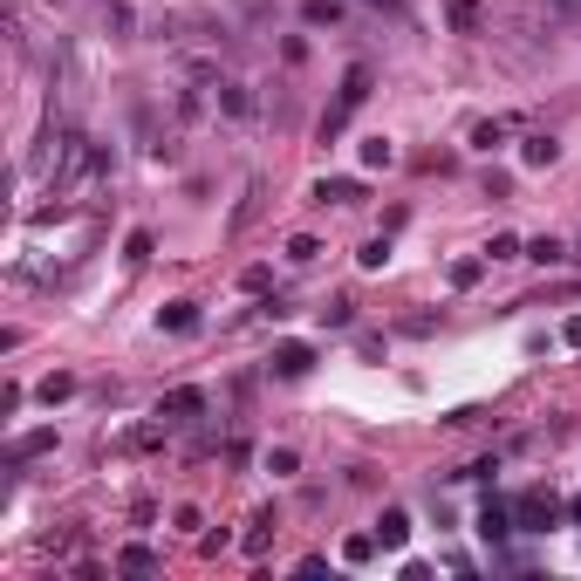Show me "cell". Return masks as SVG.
I'll use <instances>...</instances> for the list:
<instances>
[{"label": "cell", "instance_id": "cell-5", "mask_svg": "<svg viewBox=\"0 0 581 581\" xmlns=\"http://www.w3.org/2000/svg\"><path fill=\"white\" fill-rule=\"evenodd\" d=\"M213 96H219V110H226V117H253V90H246V82H233V76H226Z\"/></svg>", "mask_w": 581, "mask_h": 581}, {"label": "cell", "instance_id": "cell-22", "mask_svg": "<svg viewBox=\"0 0 581 581\" xmlns=\"http://www.w3.org/2000/svg\"><path fill=\"white\" fill-rule=\"evenodd\" d=\"M69 390H76V376H48V383H42V404H55V397H69Z\"/></svg>", "mask_w": 581, "mask_h": 581}, {"label": "cell", "instance_id": "cell-10", "mask_svg": "<svg viewBox=\"0 0 581 581\" xmlns=\"http://www.w3.org/2000/svg\"><path fill=\"white\" fill-rule=\"evenodd\" d=\"M165 329H171V336H192V329H199V308H192V301H171L165 308Z\"/></svg>", "mask_w": 581, "mask_h": 581}, {"label": "cell", "instance_id": "cell-14", "mask_svg": "<svg viewBox=\"0 0 581 581\" xmlns=\"http://www.w3.org/2000/svg\"><path fill=\"white\" fill-rule=\"evenodd\" d=\"M520 253H527V246H520V240H513V233H500V240H492V246H486V261H520Z\"/></svg>", "mask_w": 581, "mask_h": 581}, {"label": "cell", "instance_id": "cell-2", "mask_svg": "<svg viewBox=\"0 0 581 581\" xmlns=\"http://www.w3.org/2000/svg\"><path fill=\"white\" fill-rule=\"evenodd\" d=\"M199 411H205V390H171V397L157 404V417H165V424H192Z\"/></svg>", "mask_w": 581, "mask_h": 581}, {"label": "cell", "instance_id": "cell-18", "mask_svg": "<svg viewBox=\"0 0 581 581\" xmlns=\"http://www.w3.org/2000/svg\"><path fill=\"white\" fill-rule=\"evenodd\" d=\"M472 144H479V151H492V144H506V123H479V130H472Z\"/></svg>", "mask_w": 581, "mask_h": 581}, {"label": "cell", "instance_id": "cell-24", "mask_svg": "<svg viewBox=\"0 0 581 581\" xmlns=\"http://www.w3.org/2000/svg\"><path fill=\"white\" fill-rule=\"evenodd\" d=\"M554 7H567V14H581V0H554Z\"/></svg>", "mask_w": 581, "mask_h": 581}, {"label": "cell", "instance_id": "cell-3", "mask_svg": "<svg viewBox=\"0 0 581 581\" xmlns=\"http://www.w3.org/2000/svg\"><path fill=\"white\" fill-rule=\"evenodd\" d=\"M274 369H281V376H308V369H315V349H308V342H281Z\"/></svg>", "mask_w": 581, "mask_h": 581}, {"label": "cell", "instance_id": "cell-21", "mask_svg": "<svg viewBox=\"0 0 581 581\" xmlns=\"http://www.w3.org/2000/svg\"><path fill=\"white\" fill-rule=\"evenodd\" d=\"M479 267H486V261H452V288H472Z\"/></svg>", "mask_w": 581, "mask_h": 581}, {"label": "cell", "instance_id": "cell-12", "mask_svg": "<svg viewBox=\"0 0 581 581\" xmlns=\"http://www.w3.org/2000/svg\"><path fill=\"white\" fill-rule=\"evenodd\" d=\"M301 14H308V28H336V21H342V0H308Z\"/></svg>", "mask_w": 581, "mask_h": 581}, {"label": "cell", "instance_id": "cell-16", "mask_svg": "<svg viewBox=\"0 0 581 581\" xmlns=\"http://www.w3.org/2000/svg\"><path fill=\"white\" fill-rule=\"evenodd\" d=\"M48 444H55V431H34V438H21V444H14V465L34 459V452H48Z\"/></svg>", "mask_w": 581, "mask_h": 581}, {"label": "cell", "instance_id": "cell-25", "mask_svg": "<svg viewBox=\"0 0 581 581\" xmlns=\"http://www.w3.org/2000/svg\"><path fill=\"white\" fill-rule=\"evenodd\" d=\"M575 253H581V246H575Z\"/></svg>", "mask_w": 581, "mask_h": 581}, {"label": "cell", "instance_id": "cell-19", "mask_svg": "<svg viewBox=\"0 0 581 581\" xmlns=\"http://www.w3.org/2000/svg\"><path fill=\"white\" fill-rule=\"evenodd\" d=\"M315 253H321V246L308 240V233H294V240H288V261H301V267H308V261H315Z\"/></svg>", "mask_w": 581, "mask_h": 581}, {"label": "cell", "instance_id": "cell-15", "mask_svg": "<svg viewBox=\"0 0 581 581\" xmlns=\"http://www.w3.org/2000/svg\"><path fill=\"white\" fill-rule=\"evenodd\" d=\"M363 165H397V151H390V138H369V144H363Z\"/></svg>", "mask_w": 581, "mask_h": 581}, {"label": "cell", "instance_id": "cell-20", "mask_svg": "<svg viewBox=\"0 0 581 581\" xmlns=\"http://www.w3.org/2000/svg\"><path fill=\"white\" fill-rule=\"evenodd\" d=\"M267 527H274V520H253V527H246V540H240V548H246V554H267Z\"/></svg>", "mask_w": 581, "mask_h": 581}, {"label": "cell", "instance_id": "cell-6", "mask_svg": "<svg viewBox=\"0 0 581 581\" xmlns=\"http://www.w3.org/2000/svg\"><path fill=\"white\" fill-rule=\"evenodd\" d=\"M376 540H383V548H404V540H411V513H404V506H390V513L376 520Z\"/></svg>", "mask_w": 581, "mask_h": 581}, {"label": "cell", "instance_id": "cell-11", "mask_svg": "<svg viewBox=\"0 0 581 581\" xmlns=\"http://www.w3.org/2000/svg\"><path fill=\"white\" fill-rule=\"evenodd\" d=\"M554 151H561V144H554L548 130H534V138L520 144V157H527V165H554Z\"/></svg>", "mask_w": 581, "mask_h": 581}, {"label": "cell", "instance_id": "cell-1", "mask_svg": "<svg viewBox=\"0 0 581 581\" xmlns=\"http://www.w3.org/2000/svg\"><path fill=\"white\" fill-rule=\"evenodd\" d=\"M513 513H520V534H548V527H554V513H561V506H554L548 492H527V500L513 506Z\"/></svg>", "mask_w": 581, "mask_h": 581}, {"label": "cell", "instance_id": "cell-4", "mask_svg": "<svg viewBox=\"0 0 581 581\" xmlns=\"http://www.w3.org/2000/svg\"><path fill=\"white\" fill-rule=\"evenodd\" d=\"M479 534H486L492 548H500V540H506V534H520V527H513V513H506L500 500H486V513H479Z\"/></svg>", "mask_w": 581, "mask_h": 581}, {"label": "cell", "instance_id": "cell-13", "mask_svg": "<svg viewBox=\"0 0 581 581\" xmlns=\"http://www.w3.org/2000/svg\"><path fill=\"white\" fill-rule=\"evenodd\" d=\"M117 567H123V575H151L157 554H151V548H123V554H117Z\"/></svg>", "mask_w": 581, "mask_h": 581}, {"label": "cell", "instance_id": "cell-23", "mask_svg": "<svg viewBox=\"0 0 581 581\" xmlns=\"http://www.w3.org/2000/svg\"><path fill=\"white\" fill-rule=\"evenodd\" d=\"M452 21H459V28H472V21H479V0H452Z\"/></svg>", "mask_w": 581, "mask_h": 581}, {"label": "cell", "instance_id": "cell-9", "mask_svg": "<svg viewBox=\"0 0 581 581\" xmlns=\"http://www.w3.org/2000/svg\"><path fill=\"white\" fill-rule=\"evenodd\" d=\"M363 96H369V69H363V62H356L349 76H342V96H336V103H349V110H363Z\"/></svg>", "mask_w": 581, "mask_h": 581}, {"label": "cell", "instance_id": "cell-8", "mask_svg": "<svg viewBox=\"0 0 581 581\" xmlns=\"http://www.w3.org/2000/svg\"><path fill=\"white\" fill-rule=\"evenodd\" d=\"M527 261H540V267H561V261H575V253H567L561 240H548V233H540V240H527Z\"/></svg>", "mask_w": 581, "mask_h": 581}, {"label": "cell", "instance_id": "cell-17", "mask_svg": "<svg viewBox=\"0 0 581 581\" xmlns=\"http://www.w3.org/2000/svg\"><path fill=\"white\" fill-rule=\"evenodd\" d=\"M321 321H329V329H349V321H356V301H329V308H321Z\"/></svg>", "mask_w": 581, "mask_h": 581}, {"label": "cell", "instance_id": "cell-7", "mask_svg": "<svg viewBox=\"0 0 581 581\" xmlns=\"http://www.w3.org/2000/svg\"><path fill=\"white\" fill-rule=\"evenodd\" d=\"M315 199H321V205H356V199H363V185H356V178H321Z\"/></svg>", "mask_w": 581, "mask_h": 581}]
</instances>
